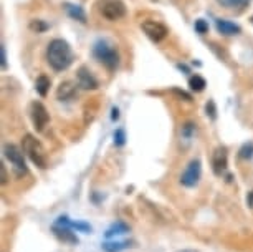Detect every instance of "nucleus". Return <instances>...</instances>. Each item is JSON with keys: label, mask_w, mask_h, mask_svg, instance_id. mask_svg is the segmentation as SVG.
I'll use <instances>...</instances> for the list:
<instances>
[{"label": "nucleus", "mask_w": 253, "mask_h": 252, "mask_svg": "<svg viewBox=\"0 0 253 252\" xmlns=\"http://www.w3.org/2000/svg\"><path fill=\"white\" fill-rule=\"evenodd\" d=\"M247 201H248V204H250V206L253 207V191L248 194V198H247Z\"/></svg>", "instance_id": "27"}, {"label": "nucleus", "mask_w": 253, "mask_h": 252, "mask_svg": "<svg viewBox=\"0 0 253 252\" xmlns=\"http://www.w3.org/2000/svg\"><path fill=\"white\" fill-rule=\"evenodd\" d=\"M94 56L101 61V63L109 70H114L119 63V55L118 51L113 49V45L106 44V42H98L93 49Z\"/></svg>", "instance_id": "3"}, {"label": "nucleus", "mask_w": 253, "mask_h": 252, "mask_svg": "<svg viewBox=\"0 0 253 252\" xmlns=\"http://www.w3.org/2000/svg\"><path fill=\"white\" fill-rule=\"evenodd\" d=\"M99 12L108 20H119L126 15V5L121 0H99Z\"/></svg>", "instance_id": "4"}, {"label": "nucleus", "mask_w": 253, "mask_h": 252, "mask_svg": "<svg viewBox=\"0 0 253 252\" xmlns=\"http://www.w3.org/2000/svg\"><path fill=\"white\" fill-rule=\"evenodd\" d=\"M78 85L84 90H96L98 88L96 78L93 77L91 71H89L86 66H81L78 70Z\"/></svg>", "instance_id": "10"}, {"label": "nucleus", "mask_w": 253, "mask_h": 252, "mask_svg": "<svg viewBox=\"0 0 253 252\" xmlns=\"http://www.w3.org/2000/svg\"><path fill=\"white\" fill-rule=\"evenodd\" d=\"M66 8V12L70 13V17H73L76 18V20H80V22H86V15H84V12H83V8L78 7V5H71V3H66L65 5Z\"/></svg>", "instance_id": "17"}, {"label": "nucleus", "mask_w": 253, "mask_h": 252, "mask_svg": "<svg viewBox=\"0 0 253 252\" xmlns=\"http://www.w3.org/2000/svg\"><path fill=\"white\" fill-rule=\"evenodd\" d=\"M126 232H129V227L124 224V222H116V224H113L106 231V237L109 239V237H113V236H121V234H126Z\"/></svg>", "instance_id": "18"}, {"label": "nucleus", "mask_w": 253, "mask_h": 252, "mask_svg": "<svg viewBox=\"0 0 253 252\" xmlns=\"http://www.w3.org/2000/svg\"><path fill=\"white\" fill-rule=\"evenodd\" d=\"M3 153H5V158L12 163L13 169H15V173L18 176L27 173V164H25V159H23V154H25L23 150H20L15 145H5Z\"/></svg>", "instance_id": "5"}, {"label": "nucleus", "mask_w": 253, "mask_h": 252, "mask_svg": "<svg viewBox=\"0 0 253 252\" xmlns=\"http://www.w3.org/2000/svg\"><path fill=\"white\" fill-rule=\"evenodd\" d=\"M0 61H2V68H7V63H5V49H3V45L0 47Z\"/></svg>", "instance_id": "24"}, {"label": "nucleus", "mask_w": 253, "mask_h": 252, "mask_svg": "<svg viewBox=\"0 0 253 252\" xmlns=\"http://www.w3.org/2000/svg\"><path fill=\"white\" fill-rule=\"evenodd\" d=\"M0 174H2V184L7 183V171H5V166L0 164Z\"/></svg>", "instance_id": "26"}, {"label": "nucleus", "mask_w": 253, "mask_h": 252, "mask_svg": "<svg viewBox=\"0 0 253 252\" xmlns=\"http://www.w3.org/2000/svg\"><path fill=\"white\" fill-rule=\"evenodd\" d=\"M217 30L223 35H237L240 32V27L227 20H217Z\"/></svg>", "instance_id": "14"}, {"label": "nucleus", "mask_w": 253, "mask_h": 252, "mask_svg": "<svg viewBox=\"0 0 253 252\" xmlns=\"http://www.w3.org/2000/svg\"><path fill=\"white\" fill-rule=\"evenodd\" d=\"M131 247V242H104L103 244V251L104 252H121L124 249Z\"/></svg>", "instance_id": "16"}, {"label": "nucleus", "mask_w": 253, "mask_h": 252, "mask_svg": "<svg viewBox=\"0 0 253 252\" xmlns=\"http://www.w3.org/2000/svg\"><path fill=\"white\" fill-rule=\"evenodd\" d=\"M32 28H33V30H37V32H40V30H45L46 25H45V23H40V22H33Z\"/></svg>", "instance_id": "25"}, {"label": "nucleus", "mask_w": 253, "mask_h": 252, "mask_svg": "<svg viewBox=\"0 0 253 252\" xmlns=\"http://www.w3.org/2000/svg\"><path fill=\"white\" fill-rule=\"evenodd\" d=\"M207 28H209L207 23H205V20H202V18L195 22V30H197L199 33H205V32H207Z\"/></svg>", "instance_id": "23"}, {"label": "nucleus", "mask_w": 253, "mask_h": 252, "mask_svg": "<svg viewBox=\"0 0 253 252\" xmlns=\"http://www.w3.org/2000/svg\"><path fill=\"white\" fill-rule=\"evenodd\" d=\"M227 164H228L227 150L225 148H217L215 151H213V154H212V168H213V173H215L217 176H222L223 173H225Z\"/></svg>", "instance_id": "9"}, {"label": "nucleus", "mask_w": 253, "mask_h": 252, "mask_svg": "<svg viewBox=\"0 0 253 252\" xmlns=\"http://www.w3.org/2000/svg\"><path fill=\"white\" fill-rule=\"evenodd\" d=\"M200 174H202V166H200V161L199 159H192L187 164V168H185L182 176H180V183H182L185 188H194V186H197V183L200 179Z\"/></svg>", "instance_id": "6"}, {"label": "nucleus", "mask_w": 253, "mask_h": 252, "mask_svg": "<svg viewBox=\"0 0 253 252\" xmlns=\"http://www.w3.org/2000/svg\"><path fill=\"white\" fill-rule=\"evenodd\" d=\"M35 90L40 97H46V93H48V90H50V80L46 77H43V75L38 77L37 82H35Z\"/></svg>", "instance_id": "15"}, {"label": "nucleus", "mask_w": 253, "mask_h": 252, "mask_svg": "<svg viewBox=\"0 0 253 252\" xmlns=\"http://www.w3.org/2000/svg\"><path fill=\"white\" fill-rule=\"evenodd\" d=\"M32 121H33V126L37 128V131H43V128L48 125V111H46V108L43 106L42 103H32Z\"/></svg>", "instance_id": "7"}, {"label": "nucleus", "mask_w": 253, "mask_h": 252, "mask_svg": "<svg viewBox=\"0 0 253 252\" xmlns=\"http://www.w3.org/2000/svg\"><path fill=\"white\" fill-rule=\"evenodd\" d=\"M58 226H65V227H70V229H76V231H81V232H91V226L84 224V222H75V221H70L68 217L61 216L58 217L56 221Z\"/></svg>", "instance_id": "13"}, {"label": "nucleus", "mask_w": 253, "mask_h": 252, "mask_svg": "<svg viewBox=\"0 0 253 252\" xmlns=\"http://www.w3.org/2000/svg\"><path fill=\"white\" fill-rule=\"evenodd\" d=\"M252 20H253V18H252Z\"/></svg>", "instance_id": "30"}, {"label": "nucleus", "mask_w": 253, "mask_h": 252, "mask_svg": "<svg viewBox=\"0 0 253 252\" xmlns=\"http://www.w3.org/2000/svg\"><path fill=\"white\" fill-rule=\"evenodd\" d=\"M118 110H113V120H118Z\"/></svg>", "instance_id": "28"}, {"label": "nucleus", "mask_w": 253, "mask_h": 252, "mask_svg": "<svg viewBox=\"0 0 253 252\" xmlns=\"http://www.w3.org/2000/svg\"><path fill=\"white\" fill-rule=\"evenodd\" d=\"M180 252H197V251H192V249H187V251H180Z\"/></svg>", "instance_id": "29"}, {"label": "nucleus", "mask_w": 253, "mask_h": 252, "mask_svg": "<svg viewBox=\"0 0 253 252\" xmlns=\"http://www.w3.org/2000/svg\"><path fill=\"white\" fill-rule=\"evenodd\" d=\"M76 95V87L71 82H65L60 85L58 92H56V97H58L60 101H70Z\"/></svg>", "instance_id": "12"}, {"label": "nucleus", "mask_w": 253, "mask_h": 252, "mask_svg": "<svg viewBox=\"0 0 253 252\" xmlns=\"http://www.w3.org/2000/svg\"><path fill=\"white\" fill-rule=\"evenodd\" d=\"M217 2L225 8H243V7H247L252 0H217Z\"/></svg>", "instance_id": "19"}, {"label": "nucleus", "mask_w": 253, "mask_h": 252, "mask_svg": "<svg viewBox=\"0 0 253 252\" xmlns=\"http://www.w3.org/2000/svg\"><path fill=\"white\" fill-rule=\"evenodd\" d=\"M124 140H126V135H124L123 130H118L116 133H114V145L116 146H123Z\"/></svg>", "instance_id": "22"}, {"label": "nucleus", "mask_w": 253, "mask_h": 252, "mask_svg": "<svg viewBox=\"0 0 253 252\" xmlns=\"http://www.w3.org/2000/svg\"><path fill=\"white\" fill-rule=\"evenodd\" d=\"M22 150L23 153H25L28 158L32 159L33 164H37L38 168L45 169L46 164H48V158H46V151L43 148V145H42L40 141L37 140L35 136L32 135H27L23 138L22 141Z\"/></svg>", "instance_id": "2"}, {"label": "nucleus", "mask_w": 253, "mask_h": 252, "mask_svg": "<svg viewBox=\"0 0 253 252\" xmlns=\"http://www.w3.org/2000/svg\"><path fill=\"white\" fill-rule=\"evenodd\" d=\"M142 30L151 40L154 42H161L164 40L167 37V28L166 25H162L161 22H156V20H146L142 22Z\"/></svg>", "instance_id": "8"}, {"label": "nucleus", "mask_w": 253, "mask_h": 252, "mask_svg": "<svg viewBox=\"0 0 253 252\" xmlns=\"http://www.w3.org/2000/svg\"><path fill=\"white\" fill-rule=\"evenodd\" d=\"M46 60H48L51 68L58 71L66 70L73 61V53H71L70 45L60 39L51 40L48 44V49H46Z\"/></svg>", "instance_id": "1"}, {"label": "nucleus", "mask_w": 253, "mask_h": 252, "mask_svg": "<svg viewBox=\"0 0 253 252\" xmlns=\"http://www.w3.org/2000/svg\"><path fill=\"white\" fill-rule=\"evenodd\" d=\"M190 90H194V92H202V90L207 87V83H205V80L202 77H199V75H195V77L190 78Z\"/></svg>", "instance_id": "20"}, {"label": "nucleus", "mask_w": 253, "mask_h": 252, "mask_svg": "<svg viewBox=\"0 0 253 252\" xmlns=\"http://www.w3.org/2000/svg\"><path fill=\"white\" fill-rule=\"evenodd\" d=\"M240 156L242 158H245V159H250L252 156H253V143H247L245 146L240 150Z\"/></svg>", "instance_id": "21"}, {"label": "nucleus", "mask_w": 253, "mask_h": 252, "mask_svg": "<svg viewBox=\"0 0 253 252\" xmlns=\"http://www.w3.org/2000/svg\"><path fill=\"white\" fill-rule=\"evenodd\" d=\"M53 234L58 237L61 242H66V244H76V242H78V237H76L73 232H71L70 227L55 224L53 226Z\"/></svg>", "instance_id": "11"}]
</instances>
